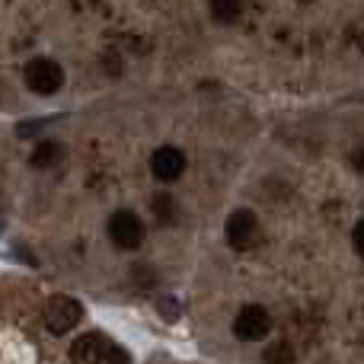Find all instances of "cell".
I'll list each match as a JSON object with an SVG mask.
<instances>
[{
    "mask_svg": "<svg viewBox=\"0 0 364 364\" xmlns=\"http://www.w3.org/2000/svg\"><path fill=\"white\" fill-rule=\"evenodd\" d=\"M70 364H128V355L119 342L100 333H87L70 346Z\"/></svg>",
    "mask_w": 364,
    "mask_h": 364,
    "instance_id": "6da1fadb",
    "label": "cell"
},
{
    "mask_svg": "<svg viewBox=\"0 0 364 364\" xmlns=\"http://www.w3.org/2000/svg\"><path fill=\"white\" fill-rule=\"evenodd\" d=\"M26 87L38 96H55L64 87V70L51 58H36L26 64Z\"/></svg>",
    "mask_w": 364,
    "mask_h": 364,
    "instance_id": "7a4b0ae2",
    "label": "cell"
},
{
    "mask_svg": "<svg viewBox=\"0 0 364 364\" xmlns=\"http://www.w3.org/2000/svg\"><path fill=\"white\" fill-rule=\"evenodd\" d=\"M80 320H83V307L74 297H51V301L45 304V323H48L51 333L61 336V333H68V329H74Z\"/></svg>",
    "mask_w": 364,
    "mask_h": 364,
    "instance_id": "3957f363",
    "label": "cell"
},
{
    "mask_svg": "<svg viewBox=\"0 0 364 364\" xmlns=\"http://www.w3.org/2000/svg\"><path fill=\"white\" fill-rule=\"evenodd\" d=\"M109 237H112V243L119 250H134L144 240V224H141V218L134 211H115L109 218Z\"/></svg>",
    "mask_w": 364,
    "mask_h": 364,
    "instance_id": "277c9868",
    "label": "cell"
},
{
    "mask_svg": "<svg viewBox=\"0 0 364 364\" xmlns=\"http://www.w3.org/2000/svg\"><path fill=\"white\" fill-rule=\"evenodd\" d=\"M272 329V320H269V310L259 307V304H250V307H243L237 314V320H233V333H237V339L243 342H259L265 339Z\"/></svg>",
    "mask_w": 364,
    "mask_h": 364,
    "instance_id": "5b68a950",
    "label": "cell"
},
{
    "mask_svg": "<svg viewBox=\"0 0 364 364\" xmlns=\"http://www.w3.org/2000/svg\"><path fill=\"white\" fill-rule=\"evenodd\" d=\"M256 230H259V220L250 208H237V211L227 218V227H224V237L233 250H246V246L256 240Z\"/></svg>",
    "mask_w": 364,
    "mask_h": 364,
    "instance_id": "8992f818",
    "label": "cell"
},
{
    "mask_svg": "<svg viewBox=\"0 0 364 364\" xmlns=\"http://www.w3.org/2000/svg\"><path fill=\"white\" fill-rule=\"evenodd\" d=\"M151 170L160 182L179 179L182 170H186V154H182L179 147H160V151H154V157H151Z\"/></svg>",
    "mask_w": 364,
    "mask_h": 364,
    "instance_id": "52a82bcc",
    "label": "cell"
},
{
    "mask_svg": "<svg viewBox=\"0 0 364 364\" xmlns=\"http://www.w3.org/2000/svg\"><path fill=\"white\" fill-rule=\"evenodd\" d=\"M208 6H211V13L220 23H237V19L243 16L246 0H208Z\"/></svg>",
    "mask_w": 364,
    "mask_h": 364,
    "instance_id": "ba28073f",
    "label": "cell"
},
{
    "mask_svg": "<svg viewBox=\"0 0 364 364\" xmlns=\"http://www.w3.org/2000/svg\"><path fill=\"white\" fill-rule=\"evenodd\" d=\"M61 144H55V141H42V144L32 151V166H38V170H48V166H55L58 160H61Z\"/></svg>",
    "mask_w": 364,
    "mask_h": 364,
    "instance_id": "9c48e42d",
    "label": "cell"
},
{
    "mask_svg": "<svg viewBox=\"0 0 364 364\" xmlns=\"http://www.w3.org/2000/svg\"><path fill=\"white\" fill-rule=\"evenodd\" d=\"M154 214H157L164 224H173V198L166 192H160L157 198H154Z\"/></svg>",
    "mask_w": 364,
    "mask_h": 364,
    "instance_id": "30bf717a",
    "label": "cell"
},
{
    "mask_svg": "<svg viewBox=\"0 0 364 364\" xmlns=\"http://www.w3.org/2000/svg\"><path fill=\"white\" fill-rule=\"evenodd\" d=\"M291 358H294V355H291V348L284 346V342H278V346H272L269 352H265V361L269 364H291Z\"/></svg>",
    "mask_w": 364,
    "mask_h": 364,
    "instance_id": "8fae6325",
    "label": "cell"
},
{
    "mask_svg": "<svg viewBox=\"0 0 364 364\" xmlns=\"http://www.w3.org/2000/svg\"><path fill=\"white\" fill-rule=\"evenodd\" d=\"M355 250H361V224L355 227Z\"/></svg>",
    "mask_w": 364,
    "mask_h": 364,
    "instance_id": "7c38bea8",
    "label": "cell"
}]
</instances>
